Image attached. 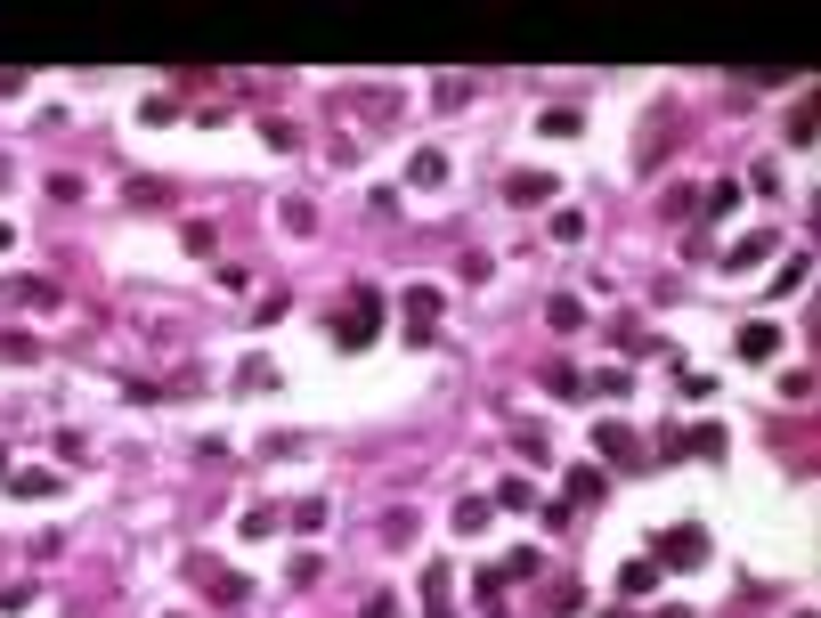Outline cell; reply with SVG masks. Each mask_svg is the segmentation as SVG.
Masks as SVG:
<instances>
[{
  "instance_id": "obj_1",
  "label": "cell",
  "mask_w": 821,
  "mask_h": 618,
  "mask_svg": "<svg viewBox=\"0 0 821 618\" xmlns=\"http://www.w3.org/2000/svg\"><path fill=\"white\" fill-rule=\"evenodd\" d=\"M374 326H383V293H374V285H350V309H342L334 342H342V350H366V342H374Z\"/></svg>"
},
{
  "instance_id": "obj_2",
  "label": "cell",
  "mask_w": 821,
  "mask_h": 618,
  "mask_svg": "<svg viewBox=\"0 0 821 618\" xmlns=\"http://www.w3.org/2000/svg\"><path fill=\"white\" fill-rule=\"evenodd\" d=\"M659 562H675V570H700V562H708V529H700V521L667 529V537H659Z\"/></svg>"
},
{
  "instance_id": "obj_3",
  "label": "cell",
  "mask_w": 821,
  "mask_h": 618,
  "mask_svg": "<svg viewBox=\"0 0 821 618\" xmlns=\"http://www.w3.org/2000/svg\"><path fill=\"white\" fill-rule=\"evenodd\" d=\"M431 318H439V285H407V334L431 342Z\"/></svg>"
},
{
  "instance_id": "obj_4",
  "label": "cell",
  "mask_w": 821,
  "mask_h": 618,
  "mask_svg": "<svg viewBox=\"0 0 821 618\" xmlns=\"http://www.w3.org/2000/svg\"><path fill=\"white\" fill-rule=\"evenodd\" d=\"M594 440H602V456H618V464H643V448H635V431H626V423H594Z\"/></svg>"
},
{
  "instance_id": "obj_5",
  "label": "cell",
  "mask_w": 821,
  "mask_h": 618,
  "mask_svg": "<svg viewBox=\"0 0 821 618\" xmlns=\"http://www.w3.org/2000/svg\"><path fill=\"white\" fill-rule=\"evenodd\" d=\"M504 196H513V204H553V179H545V171H513V179H504Z\"/></svg>"
},
{
  "instance_id": "obj_6",
  "label": "cell",
  "mask_w": 821,
  "mask_h": 618,
  "mask_svg": "<svg viewBox=\"0 0 821 618\" xmlns=\"http://www.w3.org/2000/svg\"><path fill=\"white\" fill-rule=\"evenodd\" d=\"M448 578H456L448 562H431V570H423V602H431V618H456V610H448Z\"/></svg>"
},
{
  "instance_id": "obj_7",
  "label": "cell",
  "mask_w": 821,
  "mask_h": 618,
  "mask_svg": "<svg viewBox=\"0 0 821 618\" xmlns=\"http://www.w3.org/2000/svg\"><path fill=\"white\" fill-rule=\"evenodd\" d=\"M407 179H415V188H439V179H448V155H439V147H423V155L407 163Z\"/></svg>"
},
{
  "instance_id": "obj_8",
  "label": "cell",
  "mask_w": 821,
  "mask_h": 618,
  "mask_svg": "<svg viewBox=\"0 0 821 618\" xmlns=\"http://www.w3.org/2000/svg\"><path fill=\"white\" fill-rule=\"evenodd\" d=\"M781 350V326H740V358H773Z\"/></svg>"
},
{
  "instance_id": "obj_9",
  "label": "cell",
  "mask_w": 821,
  "mask_h": 618,
  "mask_svg": "<svg viewBox=\"0 0 821 618\" xmlns=\"http://www.w3.org/2000/svg\"><path fill=\"white\" fill-rule=\"evenodd\" d=\"M545 318L570 334V326H586V301H578V293H553V301H545Z\"/></svg>"
},
{
  "instance_id": "obj_10",
  "label": "cell",
  "mask_w": 821,
  "mask_h": 618,
  "mask_svg": "<svg viewBox=\"0 0 821 618\" xmlns=\"http://www.w3.org/2000/svg\"><path fill=\"white\" fill-rule=\"evenodd\" d=\"M196 578H204L220 602H244V578H236V570H212V562H196Z\"/></svg>"
},
{
  "instance_id": "obj_11",
  "label": "cell",
  "mask_w": 821,
  "mask_h": 618,
  "mask_svg": "<svg viewBox=\"0 0 821 618\" xmlns=\"http://www.w3.org/2000/svg\"><path fill=\"white\" fill-rule=\"evenodd\" d=\"M602 488H610V480H602L594 464H578V472H570V497H578V505H602Z\"/></svg>"
},
{
  "instance_id": "obj_12",
  "label": "cell",
  "mask_w": 821,
  "mask_h": 618,
  "mask_svg": "<svg viewBox=\"0 0 821 618\" xmlns=\"http://www.w3.org/2000/svg\"><path fill=\"white\" fill-rule=\"evenodd\" d=\"M529 497H537V488H529V480H504V488H496V497H488V505H496V513H529Z\"/></svg>"
},
{
  "instance_id": "obj_13",
  "label": "cell",
  "mask_w": 821,
  "mask_h": 618,
  "mask_svg": "<svg viewBox=\"0 0 821 618\" xmlns=\"http://www.w3.org/2000/svg\"><path fill=\"white\" fill-rule=\"evenodd\" d=\"M618 586H626V594H651V586H659V562H626Z\"/></svg>"
},
{
  "instance_id": "obj_14",
  "label": "cell",
  "mask_w": 821,
  "mask_h": 618,
  "mask_svg": "<svg viewBox=\"0 0 821 618\" xmlns=\"http://www.w3.org/2000/svg\"><path fill=\"white\" fill-rule=\"evenodd\" d=\"M0 358H9V366H25V358H41V342H33V334H9V326H0Z\"/></svg>"
},
{
  "instance_id": "obj_15",
  "label": "cell",
  "mask_w": 821,
  "mask_h": 618,
  "mask_svg": "<svg viewBox=\"0 0 821 618\" xmlns=\"http://www.w3.org/2000/svg\"><path fill=\"white\" fill-rule=\"evenodd\" d=\"M553 236H561V244H578V236H586V212H578V204H561V212H553Z\"/></svg>"
},
{
  "instance_id": "obj_16",
  "label": "cell",
  "mask_w": 821,
  "mask_h": 618,
  "mask_svg": "<svg viewBox=\"0 0 821 618\" xmlns=\"http://www.w3.org/2000/svg\"><path fill=\"white\" fill-rule=\"evenodd\" d=\"M488 513H496L488 497H464V505H456V529H488Z\"/></svg>"
},
{
  "instance_id": "obj_17",
  "label": "cell",
  "mask_w": 821,
  "mask_h": 618,
  "mask_svg": "<svg viewBox=\"0 0 821 618\" xmlns=\"http://www.w3.org/2000/svg\"><path fill=\"white\" fill-rule=\"evenodd\" d=\"M17 497H57V472H17Z\"/></svg>"
},
{
  "instance_id": "obj_18",
  "label": "cell",
  "mask_w": 821,
  "mask_h": 618,
  "mask_svg": "<svg viewBox=\"0 0 821 618\" xmlns=\"http://www.w3.org/2000/svg\"><path fill=\"white\" fill-rule=\"evenodd\" d=\"M9 236H17V228H0V253H9Z\"/></svg>"
}]
</instances>
